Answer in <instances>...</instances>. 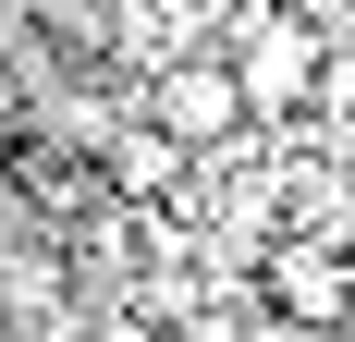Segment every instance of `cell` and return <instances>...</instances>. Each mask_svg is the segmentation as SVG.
<instances>
[{
	"label": "cell",
	"mask_w": 355,
	"mask_h": 342,
	"mask_svg": "<svg viewBox=\"0 0 355 342\" xmlns=\"http://www.w3.org/2000/svg\"><path fill=\"white\" fill-rule=\"evenodd\" d=\"M233 86H245V123L294 110L306 86H319V25H294V12H257V25H245V49H233Z\"/></svg>",
	"instance_id": "cell-1"
},
{
	"label": "cell",
	"mask_w": 355,
	"mask_h": 342,
	"mask_svg": "<svg viewBox=\"0 0 355 342\" xmlns=\"http://www.w3.org/2000/svg\"><path fill=\"white\" fill-rule=\"evenodd\" d=\"M245 342H343V330H331V318H257Z\"/></svg>",
	"instance_id": "cell-4"
},
{
	"label": "cell",
	"mask_w": 355,
	"mask_h": 342,
	"mask_svg": "<svg viewBox=\"0 0 355 342\" xmlns=\"http://www.w3.org/2000/svg\"><path fill=\"white\" fill-rule=\"evenodd\" d=\"M270 294H282V318H331V330H343V306H355L343 257H319V244H294V257H270Z\"/></svg>",
	"instance_id": "cell-3"
},
{
	"label": "cell",
	"mask_w": 355,
	"mask_h": 342,
	"mask_svg": "<svg viewBox=\"0 0 355 342\" xmlns=\"http://www.w3.org/2000/svg\"><path fill=\"white\" fill-rule=\"evenodd\" d=\"M98 342H147V330H135V318H110V330H98Z\"/></svg>",
	"instance_id": "cell-5"
},
{
	"label": "cell",
	"mask_w": 355,
	"mask_h": 342,
	"mask_svg": "<svg viewBox=\"0 0 355 342\" xmlns=\"http://www.w3.org/2000/svg\"><path fill=\"white\" fill-rule=\"evenodd\" d=\"M147 110H159V135H172V147H220L233 123H245V86H233V62H172Z\"/></svg>",
	"instance_id": "cell-2"
}]
</instances>
